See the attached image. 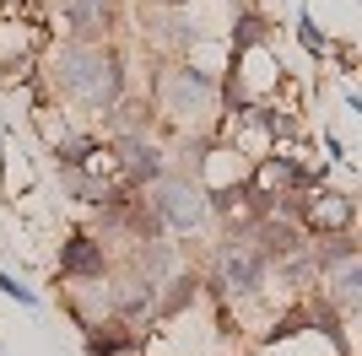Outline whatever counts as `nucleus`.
<instances>
[{"mask_svg":"<svg viewBox=\"0 0 362 356\" xmlns=\"http://www.w3.org/2000/svg\"><path fill=\"white\" fill-rule=\"evenodd\" d=\"M49 81L60 87V97H76V103L87 108H114V97H119L124 87V71H119V54L103 44H60L54 49V59H49Z\"/></svg>","mask_w":362,"mask_h":356,"instance_id":"obj_1","label":"nucleus"},{"mask_svg":"<svg viewBox=\"0 0 362 356\" xmlns=\"http://www.w3.org/2000/svg\"><path fill=\"white\" fill-rule=\"evenodd\" d=\"M65 16H71V32H81V44H87L98 28H108V16H114V11H108V0H71V11H65Z\"/></svg>","mask_w":362,"mask_h":356,"instance_id":"obj_8","label":"nucleus"},{"mask_svg":"<svg viewBox=\"0 0 362 356\" xmlns=\"http://www.w3.org/2000/svg\"><path fill=\"white\" fill-rule=\"evenodd\" d=\"M298 38H303V49H308V54H325V49H330V38L319 32V22H314L308 11H298Z\"/></svg>","mask_w":362,"mask_h":356,"instance_id":"obj_11","label":"nucleus"},{"mask_svg":"<svg viewBox=\"0 0 362 356\" xmlns=\"http://www.w3.org/2000/svg\"><path fill=\"white\" fill-rule=\"evenodd\" d=\"M357 297H362V265H341V275H335V292H330V302L341 313H351L357 308Z\"/></svg>","mask_w":362,"mask_h":356,"instance_id":"obj_10","label":"nucleus"},{"mask_svg":"<svg viewBox=\"0 0 362 356\" xmlns=\"http://www.w3.org/2000/svg\"><path fill=\"white\" fill-rule=\"evenodd\" d=\"M216 103V76L200 71V65H173V71L163 76V108L168 114H200V108Z\"/></svg>","mask_w":362,"mask_h":356,"instance_id":"obj_4","label":"nucleus"},{"mask_svg":"<svg viewBox=\"0 0 362 356\" xmlns=\"http://www.w3.org/2000/svg\"><path fill=\"white\" fill-rule=\"evenodd\" d=\"M271 275V259L249 243V237H222V249H216V292L222 297H255Z\"/></svg>","mask_w":362,"mask_h":356,"instance_id":"obj_2","label":"nucleus"},{"mask_svg":"<svg viewBox=\"0 0 362 356\" xmlns=\"http://www.w3.org/2000/svg\"><path fill=\"white\" fill-rule=\"evenodd\" d=\"M130 345H136V329H124L119 319L87 329V356H119V351H130Z\"/></svg>","mask_w":362,"mask_h":356,"instance_id":"obj_7","label":"nucleus"},{"mask_svg":"<svg viewBox=\"0 0 362 356\" xmlns=\"http://www.w3.org/2000/svg\"><path fill=\"white\" fill-rule=\"evenodd\" d=\"M168 286H173V292H168L163 302H157V313H179L184 302L195 297V275H179V281H168Z\"/></svg>","mask_w":362,"mask_h":356,"instance_id":"obj_12","label":"nucleus"},{"mask_svg":"<svg viewBox=\"0 0 362 356\" xmlns=\"http://www.w3.org/2000/svg\"><path fill=\"white\" fill-rule=\"evenodd\" d=\"M325 151H330V162H346V146H341L335 135H325Z\"/></svg>","mask_w":362,"mask_h":356,"instance_id":"obj_14","label":"nucleus"},{"mask_svg":"<svg viewBox=\"0 0 362 356\" xmlns=\"http://www.w3.org/2000/svg\"><path fill=\"white\" fill-rule=\"evenodd\" d=\"M151 216L163 227H173V232H189V227H200L206 222V189L200 184H189V178H173V173H163L157 184H151Z\"/></svg>","mask_w":362,"mask_h":356,"instance_id":"obj_3","label":"nucleus"},{"mask_svg":"<svg viewBox=\"0 0 362 356\" xmlns=\"http://www.w3.org/2000/svg\"><path fill=\"white\" fill-rule=\"evenodd\" d=\"M0 292L11 297V302H22V308H38V302H44V297L33 292V286H22V281H16L11 270H0Z\"/></svg>","mask_w":362,"mask_h":356,"instance_id":"obj_13","label":"nucleus"},{"mask_svg":"<svg viewBox=\"0 0 362 356\" xmlns=\"http://www.w3.org/2000/svg\"><path fill=\"white\" fill-rule=\"evenodd\" d=\"M103 270H108L103 237H92V232H76L71 243L60 249V275H65V281H98Z\"/></svg>","mask_w":362,"mask_h":356,"instance_id":"obj_5","label":"nucleus"},{"mask_svg":"<svg viewBox=\"0 0 362 356\" xmlns=\"http://www.w3.org/2000/svg\"><path fill=\"white\" fill-rule=\"evenodd\" d=\"M298 216L314 227V232H335V237H341L351 227V216H357V206H351L346 194H335V189H319L314 200H303V206H298Z\"/></svg>","mask_w":362,"mask_h":356,"instance_id":"obj_6","label":"nucleus"},{"mask_svg":"<svg viewBox=\"0 0 362 356\" xmlns=\"http://www.w3.org/2000/svg\"><path fill=\"white\" fill-rule=\"evenodd\" d=\"M157 6H184V0H157Z\"/></svg>","mask_w":362,"mask_h":356,"instance_id":"obj_15","label":"nucleus"},{"mask_svg":"<svg viewBox=\"0 0 362 356\" xmlns=\"http://www.w3.org/2000/svg\"><path fill=\"white\" fill-rule=\"evenodd\" d=\"M265 16L259 11H238L233 16V54H249V49H265Z\"/></svg>","mask_w":362,"mask_h":356,"instance_id":"obj_9","label":"nucleus"}]
</instances>
